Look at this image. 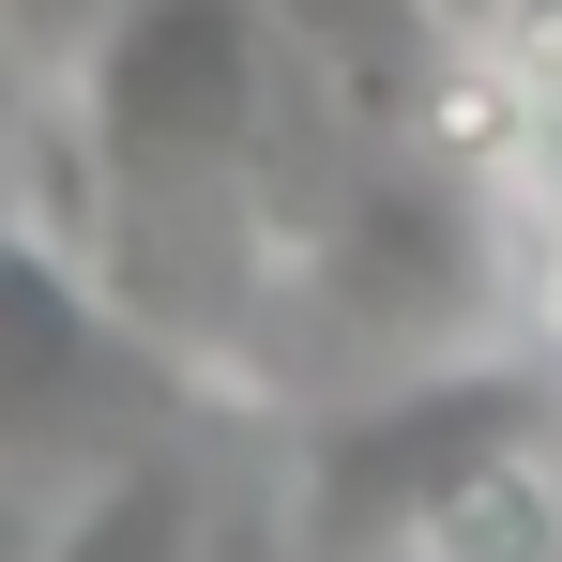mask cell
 Segmentation results:
<instances>
[{"instance_id": "8992f818", "label": "cell", "mask_w": 562, "mask_h": 562, "mask_svg": "<svg viewBox=\"0 0 562 562\" xmlns=\"http://www.w3.org/2000/svg\"><path fill=\"white\" fill-rule=\"evenodd\" d=\"M46 562H183V471H106Z\"/></svg>"}, {"instance_id": "52a82bcc", "label": "cell", "mask_w": 562, "mask_h": 562, "mask_svg": "<svg viewBox=\"0 0 562 562\" xmlns=\"http://www.w3.org/2000/svg\"><path fill=\"white\" fill-rule=\"evenodd\" d=\"M502 213H517V274L548 289V319H562V122H532V168L502 183Z\"/></svg>"}, {"instance_id": "6da1fadb", "label": "cell", "mask_w": 562, "mask_h": 562, "mask_svg": "<svg viewBox=\"0 0 562 562\" xmlns=\"http://www.w3.org/2000/svg\"><path fill=\"white\" fill-rule=\"evenodd\" d=\"M274 0H122L77 61V137L106 183V244L137 259L168 213H213L274 168Z\"/></svg>"}, {"instance_id": "3957f363", "label": "cell", "mask_w": 562, "mask_h": 562, "mask_svg": "<svg viewBox=\"0 0 562 562\" xmlns=\"http://www.w3.org/2000/svg\"><path fill=\"white\" fill-rule=\"evenodd\" d=\"M562 395L532 366H441V380H395L380 411H350L335 441H319V471H304V532L350 562H395L441 502H457L471 471L502 457V441H532Z\"/></svg>"}, {"instance_id": "5b68a950", "label": "cell", "mask_w": 562, "mask_h": 562, "mask_svg": "<svg viewBox=\"0 0 562 562\" xmlns=\"http://www.w3.org/2000/svg\"><path fill=\"white\" fill-rule=\"evenodd\" d=\"M395 562H562V411L532 426V441H502Z\"/></svg>"}, {"instance_id": "7a4b0ae2", "label": "cell", "mask_w": 562, "mask_h": 562, "mask_svg": "<svg viewBox=\"0 0 562 562\" xmlns=\"http://www.w3.org/2000/svg\"><path fill=\"white\" fill-rule=\"evenodd\" d=\"M153 411H183V366L137 335V304L0 213V457H106Z\"/></svg>"}, {"instance_id": "277c9868", "label": "cell", "mask_w": 562, "mask_h": 562, "mask_svg": "<svg viewBox=\"0 0 562 562\" xmlns=\"http://www.w3.org/2000/svg\"><path fill=\"white\" fill-rule=\"evenodd\" d=\"M457 183L471 168H426V153H366V168L335 183L304 274H319V319H335L350 350L426 366V350L471 335V304H486V228H471Z\"/></svg>"}, {"instance_id": "ba28073f", "label": "cell", "mask_w": 562, "mask_h": 562, "mask_svg": "<svg viewBox=\"0 0 562 562\" xmlns=\"http://www.w3.org/2000/svg\"><path fill=\"white\" fill-rule=\"evenodd\" d=\"M106 15H122V0H15V31H31V46H92Z\"/></svg>"}]
</instances>
